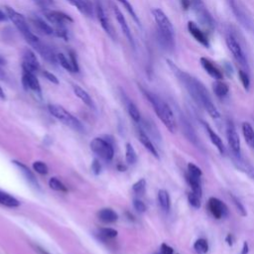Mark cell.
I'll use <instances>...</instances> for the list:
<instances>
[{
    "mask_svg": "<svg viewBox=\"0 0 254 254\" xmlns=\"http://www.w3.org/2000/svg\"><path fill=\"white\" fill-rule=\"evenodd\" d=\"M167 64L169 68L173 71V73L177 75L178 79L183 83V85L186 87L187 90L193 97V100L196 102L198 105L203 106L208 113L212 117L213 120H219L221 117V113L217 106L214 105L212 103L211 97L207 90V88L204 86L202 82L197 80L196 77L192 76L191 75L187 74L186 72L181 71L177 66H176L173 62L170 60L167 61Z\"/></svg>",
    "mask_w": 254,
    "mask_h": 254,
    "instance_id": "6da1fadb",
    "label": "cell"
},
{
    "mask_svg": "<svg viewBox=\"0 0 254 254\" xmlns=\"http://www.w3.org/2000/svg\"><path fill=\"white\" fill-rule=\"evenodd\" d=\"M143 92L148 99V101L150 102V104L152 105L156 114L158 115V117L164 123V125L167 127V129L172 133H175L176 131H177V122H176L175 115L171 107L156 94L149 92L147 90H143Z\"/></svg>",
    "mask_w": 254,
    "mask_h": 254,
    "instance_id": "7a4b0ae2",
    "label": "cell"
},
{
    "mask_svg": "<svg viewBox=\"0 0 254 254\" xmlns=\"http://www.w3.org/2000/svg\"><path fill=\"white\" fill-rule=\"evenodd\" d=\"M48 109L53 116H55L57 120L62 121L65 125L71 127L75 131H79V132L84 131V126L81 123V121L73 114H71L68 110H66L63 106L58 105H49Z\"/></svg>",
    "mask_w": 254,
    "mask_h": 254,
    "instance_id": "3957f363",
    "label": "cell"
},
{
    "mask_svg": "<svg viewBox=\"0 0 254 254\" xmlns=\"http://www.w3.org/2000/svg\"><path fill=\"white\" fill-rule=\"evenodd\" d=\"M26 39L27 43L40 55L45 61L52 65L58 64L57 60V55L50 49L49 46H47L45 43H43L40 39H39L35 34L31 33L28 36L24 37Z\"/></svg>",
    "mask_w": 254,
    "mask_h": 254,
    "instance_id": "277c9868",
    "label": "cell"
},
{
    "mask_svg": "<svg viewBox=\"0 0 254 254\" xmlns=\"http://www.w3.org/2000/svg\"><path fill=\"white\" fill-rule=\"evenodd\" d=\"M191 6L197 15V18L202 26H204L207 30L212 31L214 29V20L209 10L207 9L203 0H190Z\"/></svg>",
    "mask_w": 254,
    "mask_h": 254,
    "instance_id": "5b68a950",
    "label": "cell"
},
{
    "mask_svg": "<svg viewBox=\"0 0 254 254\" xmlns=\"http://www.w3.org/2000/svg\"><path fill=\"white\" fill-rule=\"evenodd\" d=\"M225 42L227 45V48L229 49V51L231 52L233 58L236 59V61L246 71H248L249 66H248V62H247V58L246 55L239 43V41L237 39V37L234 36L233 34L229 33L226 35L225 38Z\"/></svg>",
    "mask_w": 254,
    "mask_h": 254,
    "instance_id": "8992f818",
    "label": "cell"
},
{
    "mask_svg": "<svg viewBox=\"0 0 254 254\" xmlns=\"http://www.w3.org/2000/svg\"><path fill=\"white\" fill-rule=\"evenodd\" d=\"M229 6L236 15V18L238 21L247 30H251L253 26L252 18L247 10V8L244 6V4L240 1V0H228Z\"/></svg>",
    "mask_w": 254,
    "mask_h": 254,
    "instance_id": "52a82bcc",
    "label": "cell"
},
{
    "mask_svg": "<svg viewBox=\"0 0 254 254\" xmlns=\"http://www.w3.org/2000/svg\"><path fill=\"white\" fill-rule=\"evenodd\" d=\"M90 149L94 154H96L105 161L109 162L113 158L114 149L112 144L107 140L100 137L92 139V141L90 142Z\"/></svg>",
    "mask_w": 254,
    "mask_h": 254,
    "instance_id": "ba28073f",
    "label": "cell"
},
{
    "mask_svg": "<svg viewBox=\"0 0 254 254\" xmlns=\"http://www.w3.org/2000/svg\"><path fill=\"white\" fill-rule=\"evenodd\" d=\"M5 11H6L8 18L12 21V23L15 25V27L19 31H20V33L24 37H26L32 33V31L30 30V27L28 25V22L26 20V18L22 14L18 13L16 10H14L13 8L8 7V6L5 7Z\"/></svg>",
    "mask_w": 254,
    "mask_h": 254,
    "instance_id": "9c48e42d",
    "label": "cell"
},
{
    "mask_svg": "<svg viewBox=\"0 0 254 254\" xmlns=\"http://www.w3.org/2000/svg\"><path fill=\"white\" fill-rule=\"evenodd\" d=\"M152 14H153V17L155 19L156 23H157L159 32L170 35V36L175 35L174 27L170 21V19L168 18V16L164 13V11H162L159 8H154L152 9Z\"/></svg>",
    "mask_w": 254,
    "mask_h": 254,
    "instance_id": "30bf717a",
    "label": "cell"
},
{
    "mask_svg": "<svg viewBox=\"0 0 254 254\" xmlns=\"http://www.w3.org/2000/svg\"><path fill=\"white\" fill-rule=\"evenodd\" d=\"M44 15L50 23L56 25L57 27L66 26V24H72L74 22L73 18L70 15L62 11L45 10Z\"/></svg>",
    "mask_w": 254,
    "mask_h": 254,
    "instance_id": "8fae6325",
    "label": "cell"
},
{
    "mask_svg": "<svg viewBox=\"0 0 254 254\" xmlns=\"http://www.w3.org/2000/svg\"><path fill=\"white\" fill-rule=\"evenodd\" d=\"M226 138L227 143L231 149V151L236 154H240V139L238 134V131L231 122H227L226 124Z\"/></svg>",
    "mask_w": 254,
    "mask_h": 254,
    "instance_id": "7c38bea8",
    "label": "cell"
},
{
    "mask_svg": "<svg viewBox=\"0 0 254 254\" xmlns=\"http://www.w3.org/2000/svg\"><path fill=\"white\" fill-rule=\"evenodd\" d=\"M22 70L36 73L40 70V63L35 53L29 49H26L22 55Z\"/></svg>",
    "mask_w": 254,
    "mask_h": 254,
    "instance_id": "4fadbf2b",
    "label": "cell"
},
{
    "mask_svg": "<svg viewBox=\"0 0 254 254\" xmlns=\"http://www.w3.org/2000/svg\"><path fill=\"white\" fill-rule=\"evenodd\" d=\"M209 209L212 214V217L217 220L225 218L228 214L227 207L218 198H210L209 200Z\"/></svg>",
    "mask_w": 254,
    "mask_h": 254,
    "instance_id": "5bb4252c",
    "label": "cell"
},
{
    "mask_svg": "<svg viewBox=\"0 0 254 254\" xmlns=\"http://www.w3.org/2000/svg\"><path fill=\"white\" fill-rule=\"evenodd\" d=\"M95 11H96V15H97V19H99V21L103 27V29L105 31L106 34H108L109 37H111L112 39H114V32H113V28L112 25L110 24L109 19L107 18L101 2L96 1L95 4Z\"/></svg>",
    "mask_w": 254,
    "mask_h": 254,
    "instance_id": "9a60e30c",
    "label": "cell"
},
{
    "mask_svg": "<svg viewBox=\"0 0 254 254\" xmlns=\"http://www.w3.org/2000/svg\"><path fill=\"white\" fill-rule=\"evenodd\" d=\"M113 12H114V15H115V18L117 22H119L123 34L125 35V37L127 38L128 42L131 44V46L134 48L135 47V44H134V40H133V36L131 34V31H130V28H129V25L127 24V21L126 19L124 17V15L122 14V12L120 10V8L117 6H113Z\"/></svg>",
    "mask_w": 254,
    "mask_h": 254,
    "instance_id": "2e32d148",
    "label": "cell"
},
{
    "mask_svg": "<svg viewBox=\"0 0 254 254\" xmlns=\"http://www.w3.org/2000/svg\"><path fill=\"white\" fill-rule=\"evenodd\" d=\"M22 83L26 90H31L36 93H41V86L34 73L24 71L22 75Z\"/></svg>",
    "mask_w": 254,
    "mask_h": 254,
    "instance_id": "e0dca14e",
    "label": "cell"
},
{
    "mask_svg": "<svg viewBox=\"0 0 254 254\" xmlns=\"http://www.w3.org/2000/svg\"><path fill=\"white\" fill-rule=\"evenodd\" d=\"M188 30L190 34L196 39V41H198L200 44H202L206 48H209V42L208 37L205 35V33L199 28V26L194 23L190 21L188 23Z\"/></svg>",
    "mask_w": 254,
    "mask_h": 254,
    "instance_id": "ac0fdd59",
    "label": "cell"
},
{
    "mask_svg": "<svg viewBox=\"0 0 254 254\" xmlns=\"http://www.w3.org/2000/svg\"><path fill=\"white\" fill-rule=\"evenodd\" d=\"M201 65L202 67L204 68V70L211 76L213 77V79H216L217 81H220V80H223V73L222 71L214 65L210 60H209V59L205 58V57H202L201 58Z\"/></svg>",
    "mask_w": 254,
    "mask_h": 254,
    "instance_id": "d6986e66",
    "label": "cell"
},
{
    "mask_svg": "<svg viewBox=\"0 0 254 254\" xmlns=\"http://www.w3.org/2000/svg\"><path fill=\"white\" fill-rule=\"evenodd\" d=\"M30 22L36 28L37 31H39V32L44 34V35H53V34H55V30L46 21H44L42 18H40L37 15H33L30 18Z\"/></svg>",
    "mask_w": 254,
    "mask_h": 254,
    "instance_id": "ffe728a7",
    "label": "cell"
},
{
    "mask_svg": "<svg viewBox=\"0 0 254 254\" xmlns=\"http://www.w3.org/2000/svg\"><path fill=\"white\" fill-rule=\"evenodd\" d=\"M202 122H203V125H204L205 129L209 133V138H210L212 144L218 148V150L220 151V153L222 155H224L225 154V147H224V144L222 138L220 137V136L216 132H214L211 129V127L209 124H207V122H205V121H202Z\"/></svg>",
    "mask_w": 254,
    "mask_h": 254,
    "instance_id": "44dd1931",
    "label": "cell"
},
{
    "mask_svg": "<svg viewBox=\"0 0 254 254\" xmlns=\"http://www.w3.org/2000/svg\"><path fill=\"white\" fill-rule=\"evenodd\" d=\"M68 2L74 7H75L82 14L88 17L92 16L93 14L92 5L90 4V1H88V0H68Z\"/></svg>",
    "mask_w": 254,
    "mask_h": 254,
    "instance_id": "7402d4cb",
    "label": "cell"
},
{
    "mask_svg": "<svg viewBox=\"0 0 254 254\" xmlns=\"http://www.w3.org/2000/svg\"><path fill=\"white\" fill-rule=\"evenodd\" d=\"M13 163H14V165H16L19 168V170L21 171V173L23 174V176L25 177V179L28 181L29 184H31L32 186H34L37 189L40 188V186H39L38 181H37V179L35 177V175L33 174V172L27 166H25L23 163L18 162V161H13Z\"/></svg>",
    "mask_w": 254,
    "mask_h": 254,
    "instance_id": "603a6c76",
    "label": "cell"
},
{
    "mask_svg": "<svg viewBox=\"0 0 254 254\" xmlns=\"http://www.w3.org/2000/svg\"><path fill=\"white\" fill-rule=\"evenodd\" d=\"M99 219L105 224H113L119 220V214H117L111 209H103L99 211Z\"/></svg>",
    "mask_w": 254,
    "mask_h": 254,
    "instance_id": "cb8c5ba5",
    "label": "cell"
},
{
    "mask_svg": "<svg viewBox=\"0 0 254 254\" xmlns=\"http://www.w3.org/2000/svg\"><path fill=\"white\" fill-rule=\"evenodd\" d=\"M139 140L142 143V145L154 156V157H156V158L159 157V154H158L157 149H156L155 145L153 144V142L149 138V136L142 130L139 132Z\"/></svg>",
    "mask_w": 254,
    "mask_h": 254,
    "instance_id": "d4e9b609",
    "label": "cell"
},
{
    "mask_svg": "<svg viewBox=\"0 0 254 254\" xmlns=\"http://www.w3.org/2000/svg\"><path fill=\"white\" fill-rule=\"evenodd\" d=\"M73 90H74V92L75 94L79 97V99L85 104L87 105L88 106L90 107H93V102L91 100V97L90 96V94L84 90L82 89L81 87L79 86H74L73 87Z\"/></svg>",
    "mask_w": 254,
    "mask_h": 254,
    "instance_id": "484cf974",
    "label": "cell"
},
{
    "mask_svg": "<svg viewBox=\"0 0 254 254\" xmlns=\"http://www.w3.org/2000/svg\"><path fill=\"white\" fill-rule=\"evenodd\" d=\"M0 205L8 207V208H16L20 206V203L17 199L12 197L11 194L0 191Z\"/></svg>",
    "mask_w": 254,
    "mask_h": 254,
    "instance_id": "4316f807",
    "label": "cell"
},
{
    "mask_svg": "<svg viewBox=\"0 0 254 254\" xmlns=\"http://www.w3.org/2000/svg\"><path fill=\"white\" fill-rule=\"evenodd\" d=\"M242 133L246 143L254 149V129L248 122L242 124Z\"/></svg>",
    "mask_w": 254,
    "mask_h": 254,
    "instance_id": "83f0119b",
    "label": "cell"
},
{
    "mask_svg": "<svg viewBox=\"0 0 254 254\" xmlns=\"http://www.w3.org/2000/svg\"><path fill=\"white\" fill-rule=\"evenodd\" d=\"M212 89H213V91H214V93H216V95L218 97H221V99L222 97H224L229 91L228 85L226 83L221 81V80L217 81L216 83L213 84Z\"/></svg>",
    "mask_w": 254,
    "mask_h": 254,
    "instance_id": "f1b7e54d",
    "label": "cell"
},
{
    "mask_svg": "<svg viewBox=\"0 0 254 254\" xmlns=\"http://www.w3.org/2000/svg\"><path fill=\"white\" fill-rule=\"evenodd\" d=\"M158 202L161 206V208L168 211L171 209V199H170V194L166 190H160L158 192Z\"/></svg>",
    "mask_w": 254,
    "mask_h": 254,
    "instance_id": "f546056e",
    "label": "cell"
},
{
    "mask_svg": "<svg viewBox=\"0 0 254 254\" xmlns=\"http://www.w3.org/2000/svg\"><path fill=\"white\" fill-rule=\"evenodd\" d=\"M187 181L192 188V192H194V194H197L198 196L202 197L203 189H202V184H201L200 178H194V177H193V176L188 175L187 176Z\"/></svg>",
    "mask_w": 254,
    "mask_h": 254,
    "instance_id": "4dcf8cb0",
    "label": "cell"
},
{
    "mask_svg": "<svg viewBox=\"0 0 254 254\" xmlns=\"http://www.w3.org/2000/svg\"><path fill=\"white\" fill-rule=\"evenodd\" d=\"M182 126H183V130H184V133L185 135L188 137V139L190 141H192L193 143L196 144L197 141H198V138H197V135L196 133H194L193 127L190 125V123L186 120H182Z\"/></svg>",
    "mask_w": 254,
    "mask_h": 254,
    "instance_id": "1f68e13d",
    "label": "cell"
},
{
    "mask_svg": "<svg viewBox=\"0 0 254 254\" xmlns=\"http://www.w3.org/2000/svg\"><path fill=\"white\" fill-rule=\"evenodd\" d=\"M127 110H128V113L130 115L131 119L135 121V122H140L141 120V114H140V111L139 109L137 108V106H136L132 102L128 101L127 102Z\"/></svg>",
    "mask_w": 254,
    "mask_h": 254,
    "instance_id": "d6a6232c",
    "label": "cell"
},
{
    "mask_svg": "<svg viewBox=\"0 0 254 254\" xmlns=\"http://www.w3.org/2000/svg\"><path fill=\"white\" fill-rule=\"evenodd\" d=\"M57 60H58V64H60L66 71H68L69 73H75L72 63L70 60H68L67 57L60 53V54H57Z\"/></svg>",
    "mask_w": 254,
    "mask_h": 254,
    "instance_id": "836d02e7",
    "label": "cell"
},
{
    "mask_svg": "<svg viewBox=\"0 0 254 254\" xmlns=\"http://www.w3.org/2000/svg\"><path fill=\"white\" fill-rule=\"evenodd\" d=\"M194 249L198 254H207L209 251V243L205 239H199L194 243Z\"/></svg>",
    "mask_w": 254,
    "mask_h": 254,
    "instance_id": "e575fe53",
    "label": "cell"
},
{
    "mask_svg": "<svg viewBox=\"0 0 254 254\" xmlns=\"http://www.w3.org/2000/svg\"><path fill=\"white\" fill-rule=\"evenodd\" d=\"M125 159L127 164L133 165L137 161V155H136V152L131 144H126V152H125Z\"/></svg>",
    "mask_w": 254,
    "mask_h": 254,
    "instance_id": "d590c367",
    "label": "cell"
},
{
    "mask_svg": "<svg viewBox=\"0 0 254 254\" xmlns=\"http://www.w3.org/2000/svg\"><path fill=\"white\" fill-rule=\"evenodd\" d=\"M49 187L57 192H67V187L56 177H53L49 181Z\"/></svg>",
    "mask_w": 254,
    "mask_h": 254,
    "instance_id": "8d00e7d4",
    "label": "cell"
},
{
    "mask_svg": "<svg viewBox=\"0 0 254 254\" xmlns=\"http://www.w3.org/2000/svg\"><path fill=\"white\" fill-rule=\"evenodd\" d=\"M133 192L137 194V196H143L146 191V181L145 179H140L136 182L132 187Z\"/></svg>",
    "mask_w": 254,
    "mask_h": 254,
    "instance_id": "74e56055",
    "label": "cell"
},
{
    "mask_svg": "<svg viewBox=\"0 0 254 254\" xmlns=\"http://www.w3.org/2000/svg\"><path fill=\"white\" fill-rule=\"evenodd\" d=\"M239 76L240 79V82L243 86V88L246 90H249V88H250V79H249V75L247 74V72L243 69H240L239 71Z\"/></svg>",
    "mask_w": 254,
    "mask_h": 254,
    "instance_id": "f35d334b",
    "label": "cell"
},
{
    "mask_svg": "<svg viewBox=\"0 0 254 254\" xmlns=\"http://www.w3.org/2000/svg\"><path fill=\"white\" fill-rule=\"evenodd\" d=\"M201 198L202 197L198 196V194H194V192H192L188 194V201H189L190 205L194 209H200L201 208Z\"/></svg>",
    "mask_w": 254,
    "mask_h": 254,
    "instance_id": "ab89813d",
    "label": "cell"
},
{
    "mask_svg": "<svg viewBox=\"0 0 254 254\" xmlns=\"http://www.w3.org/2000/svg\"><path fill=\"white\" fill-rule=\"evenodd\" d=\"M33 169L38 174H41V175H46L49 172L48 166L46 165V163H44L42 161H35L33 163Z\"/></svg>",
    "mask_w": 254,
    "mask_h": 254,
    "instance_id": "60d3db41",
    "label": "cell"
},
{
    "mask_svg": "<svg viewBox=\"0 0 254 254\" xmlns=\"http://www.w3.org/2000/svg\"><path fill=\"white\" fill-rule=\"evenodd\" d=\"M230 198H231V201H232L234 207H236L237 210L241 214L242 217H246L247 212H246V209H245L244 206L242 205V203H240V201L236 196H233V194H230Z\"/></svg>",
    "mask_w": 254,
    "mask_h": 254,
    "instance_id": "b9f144b4",
    "label": "cell"
},
{
    "mask_svg": "<svg viewBox=\"0 0 254 254\" xmlns=\"http://www.w3.org/2000/svg\"><path fill=\"white\" fill-rule=\"evenodd\" d=\"M188 171H189V175L193 176L194 178H200L202 177L203 175V171L201 168H199L197 165H194L193 163H189L188 164Z\"/></svg>",
    "mask_w": 254,
    "mask_h": 254,
    "instance_id": "7bdbcfd3",
    "label": "cell"
},
{
    "mask_svg": "<svg viewBox=\"0 0 254 254\" xmlns=\"http://www.w3.org/2000/svg\"><path fill=\"white\" fill-rule=\"evenodd\" d=\"M100 232H101V236L105 239H114L117 237V231L113 228H109V227L102 228Z\"/></svg>",
    "mask_w": 254,
    "mask_h": 254,
    "instance_id": "ee69618b",
    "label": "cell"
},
{
    "mask_svg": "<svg viewBox=\"0 0 254 254\" xmlns=\"http://www.w3.org/2000/svg\"><path fill=\"white\" fill-rule=\"evenodd\" d=\"M70 55V61L75 71V73H79L80 72V67H79V63H77V59H76V54L74 51H70L69 52Z\"/></svg>",
    "mask_w": 254,
    "mask_h": 254,
    "instance_id": "f6af8a7d",
    "label": "cell"
},
{
    "mask_svg": "<svg viewBox=\"0 0 254 254\" xmlns=\"http://www.w3.org/2000/svg\"><path fill=\"white\" fill-rule=\"evenodd\" d=\"M133 206H134V209L137 210L138 212H145L146 209H147V207L146 205L141 201V200H134L133 201Z\"/></svg>",
    "mask_w": 254,
    "mask_h": 254,
    "instance_id": "bcb514c9",
    "label": "cell"
},
{
    "mask_svg": "<svg viewBox=\"0 0 254 254\" xmlns=\"http://www.w3.org/2000/svg\"><path fill=\"white\" fill-rule=\"evenodd\" d=\"M43 75L46 77V79H47L49 82H51L52 84L59 85L58 77H57L54 74H52V73H50V72H48V71H43Z\"/></svg>",
    "mask_w": 254,
    "mask_h": 254,
    "instance_id": "7dc6e473",
    "label": "cell"
},
{
    "mask_svg": "<svg viewBox=\"0 0 254 254\" xmlns=\"http://www.w3.org/2000/svg\"><path fill=\"white\" fill-rule=\"evenodd\" d=\"M33 2H35L38 6H40L41 8L47 9L51 4H52V0H32Z\"/></svg>",
    "mask_w": 254,
    "mask_h": 254,
    "instance_id": "c3c4849f",
    "label": "cell"
},
{
    "mask_svg": "<svg viewBox=\"0 0 254 254\" xmlns=\"http://www.w3.org/2000/svg\"><path fill=\"white\" fill-rule=\"evenodd\" d=\"M91 171L94 175H100L101 172H102V165L101 163L97 161V160H94L91 164Z\"/></svg>",
    "mask_w": 254,
    "mask_h": 254,
    "instance_id": "681fc988",
    "label": "cell"
},
{
    "mask_svg": "<svg viewBox=\"0 0 254 254\" xmlns=\"http://www.w3.org/2000/svg\"><path fill=\"white\" fill-rule=\"evenodd\" d=\"M160 254H174V250L171 246H169L166 243H163L161 245V249H160Z\"/></svg>",
    "mask_w": 254,
    "mask_h": 254,
    "instance_id": "f907efd6",
    "label": "cell"
},
{
    "mask_svg": "<svg viewBox=\"0 0 254 254\" xmlns=\"http://www.w3.org/2000/svg\"><path fill=\"white\" fill-rule=\"evenodd\" d=\"M182 5L185 10H188L191 6V1L190 0H182Z\"/></svg>",
    "mask_w": 254,
    "mask_h": 254,
    "instance_id": "816d5d0a",
    "label": "cell"
},
{
    "mask_svg": "<svg viewBox=\"0 0 254 254\" xmlns=\"http://www.w3.org/2000/svg\"><path fill=\"white\" fill-rule=\"evenodd\" d=\"M7 14H5L1 9H0V22L1 21H5L6 19H7Z\"/></svg>",
    "mask_w": 254,
    "mask_h": 254,
    "instance_id": "f5cc1de1",
    "label": "cell"
},
{
    "mask_svg": "<svg viewBox=\"0 0 254 254\" xmlns=\"http://www.w3.org/2000/svg\"><path fill=\"white\" fill-rule=\"evenodd\" d=\"M248 253V244L247 242L245 241L243 243V247H242V251H241V254H247Z\"/></svg>",
    "mask_w": 254,
    "mask_h": 254,
    "instance_id": "db71d44e",
    "label": "cell"
},
{
    "mask_svg": "<svg viewBox=\"0 0 254 254\" xmlns=\"http://www.w3.org/2000/svg\"><path fill=\"white\" fill-rule=\"evenodd\" d=\"M226 241H227V243H228L229 245H232V244H233V238H232L231 234H228L227 238H226Z\"/></svg>",
    "mask_w": 254,
    "mask_h": 254,
    "instance_id": "11a10c76",
    "label": "cell"
},
{
    "mask_svg": "<svg viewBox=\"0 0 254 254\" xmlns=\"http://www.w3.org/2000/svg\"><path fill=\"white\" fill-rule=\"evenodd\" d=\"M226 73L229 75H232V73H233V71H232V68H231V66L229 65V64H227L226 63Z\"/></svg>",
    "mask_w": 254,
    "mask_h": 254,
    "instance_id": "9f6ffc18",
    "label": "cell"
},
{
    "mask_svg": "<svg viewBox=\"0 0 254 254\" xmlns=\"http://www.w3.org/2000/svg\"><path fill=\"white\" fill-rule=\"evenodd\" d=\"M0 99H1V100H5L6 99L5 93H4V91H3L1 87H0Z\"/></svg>",
    "mask_w": 254,
    "mask_h": 254,
    "instance_id": "6f0895ef",
    "label": "cell"
},
{
    "mask_svg": "<svg viewBox=\"0 0 254 254\" xmlns=\"http://www.w3.org/2000/svg\"><path fill=\"white\" fill-rule=\"evenodd\" d=\"M36 248L38 249L37 251H39V252H41V254H49L48 252H46V251H45V250H44L43 248H41V247H38V246H37Z\"/></svg>",
    "mask_w": 254,
    "mask_h": 254,
    "instance_id": "680465c9",
    "label": "cell"
},
{
    "mask_svg": "<svg viewBox=\"0 0 254 254\" xmlns=\"http://www.w3.org/2000/svg\"><path fill=\"white\" fill-rule=\"evenodd\" d=\"M119 1L123 5V6H125L126 4H128L129 3V1H128V0H119Z\"/></svg>",
    "mask_w": 254,
    "mask_h": 254,
    "instance_id": "91938a15",
    "label": "cell"
},
{
    "mask_svg": "<svg viewBox=\"0 0 254 254\" xmlns=\"http://www.w3.org/2000/svg\"><path fill=\"white\" fill-rule=\"evenodd\" d=\"M2 65H5V60L1 56H0V66H2Z\"/></svg>",
    "mask_w": 254,
    "mask_h": 254,
    "instance_id": "94428289",
    "label": "cell"
},
{
    "mask_svg": "<svg viewBox=\"0 0 254 254\" xmlns=\"http://www.w3.org/2000/svg\"><path fill=\"white\" fill-rule=\"evenodd\" d=\"M119 169H120V171H124V170H126V167L125 166H122V165H120L119 166Z\"/></svg>",
    "mask_w": 254,
    "mask_h": 254,
    "instance_id": "6125c7cd",
    "label": "cell"
}]
</instances>
